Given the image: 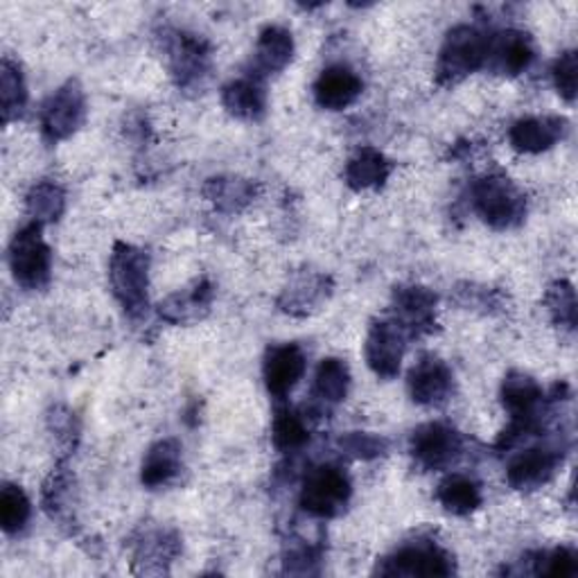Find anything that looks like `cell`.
<instances>
[{"label":"cell","mask_w":578,"mask_h":578,"mask_svg":"<svg viewBox=\"0 0 578 578\" xmlns=\"http://www.w3.org/2000/svg\"><path fill=\"white\" fill-rule=\"evenodd\" d=\"M343 175H345V184H349L353 190L380 188L391 175V163L382 152L373 147H364L349 161Z\"/></svg>","instance_id":"cell-20"},{"label":"cell","mask_w":578,"mask_h":578,"mask_svg":"<svg viewBox=\"0 0 578 578\" xmlns=\"http://www.w3.org/2000/svg\"><path fill=\"white\" fill-rule=\"evenodd\" d=\"M547 301H549L554 319L560 326L574 330V326H576V295H574V287L569 282H565V280L556 282L551 287Z\"/></svg>","instance_id":"cell-31"},{"label":"cell","mask_w":578,"mask_h":578,"mask_svg":"<svg viewBox=\"0 0 578 578\" xmlns=\"http://www.w3.org/2000/svg\"><path fill=\"white\" fill-rule=\"evenodd\" d=\"M473 206L493 228H513L527 215L525 195L504 177L479 179L473 188Z\"/></svg>","instance_id":"cell-4"},{"label":"cell","mask_w":578,"mask_h":578,"mask_svg":"<svg viewBox=\"0 0 578 578\" xmlns=\"http://www.w3.org/2000/svg\"><path fill=\"white\" fill-rule=\"evenodd\" d=\"M66 208V195L64 190L52 184L41 182L37 184L28 195V213L41 224V221H54L60 219Z\"/></svg>","instance_id":"cell-27"},{"label":"cell","mask_w":578,"mask_h":578,"mask_svg":"<svg viewBox=\"0 0 578 578\" xmlns=\"http://www.w3.org/2000/svg\"><path fill=\"white\" fill-rule=\"evenodd\" d=\"M206 195L219 208L236 210L240 204H247L251 199V186L242 179H210L206 186Z\"/></svg>","instance_id":"cell-30"},{"label":"cell","mask_w":578,"mask_h":578,"mask_svg":"<svg viewBox=\"0 0 578 578\" xmlns=\"http://www.w3.org/2000/svg\"><path fill=\"white\" fill-rule=\"evenodd\" d=\"M410 450L419 466L427 471H438L450 466L461 454L464 441H461V434L456 430L445 423H427L412 434Z\"/></svg>","instance_id":"cell-9"},{"label":"cell","mask_w":578,"mask_h":578,"mask_svg":"<svg viewBox=\"0 0 578 578\" xmlns=\"http://www.w3.org/2000/svg\"><path fill=\"white\" fill-rule=\"evenodd\" d=\"M491 54H495L497 66L504 73L519 75V73H525L531 66L534 56H536V50H534L531 39L527 34L508 32L497 43L491 45Z\"/></svg>","instance_id":"cell-23"},{"label":"cell","mask_w":578,"mask_h":578,"mask_svg":"<svg viewBox=\"0 0 578 578\" xmlns=\"http://www.w3.org/2000/svg\"><path fill=\"white\" fill-rule=\"evenodd\" d=\"M454 558L434 543H412L378 565L382 576H450Z\"/></svg>","instance_id":"cell-7"},{"label":"cell","mask_w":578,"mask_h":578,"mask_svg":"<svg viewBox=\"0 0 578 578\" xmlns=\"http://www.w3.org/2000/svg\"><path fill=\"white\" fill-rule=\"evenodd\" d=\"M169 60H172V71H175L179 82L186 86L206 71L208 50L199 39L177 34L175 43L169 48Z\"/></svg>","instance_id":"cell-22"},{"label":"cell","mask_w":578,"mask_h":578,"mask_svg":"<svg viewBox=\"0 0 578 578\" xmlns=\"http://www.w3.org/2000/svg\"><path fill=\"white\" fill-rule=\"evenodd\" d=\"M362 93L360 75L349 66H330L314 82V100L321 109L341 111L351 106Z\"/></svg>","instance_id":"cell-13"},{"label":"cell","mask_w":578,"mask_h":578,"mask_svg":"<svg viewBox=\"0 0 578 578\" xmlns=\"http://www.w3.org/2000/svg\"><path fill=\"white\" fill-rule=\"evenodd\" d=\"M149 256L132 245H115L111 256V287L130 317L143 314L147 308Z\"/></svg>","instance_id":"cell-1"},{"label":"cell","mask_w":578,"mask_h":578,"mask_svg":"<svg viewBox=\"0 0 578 578\" xmlns=\"http://www.w3.org/2000/svg\"><path fill=\"white\" fill-rule=\"evenodd\" d=\"M562 464L558 447H529L519 452L506 471V479L515 491H534L547 484Z\"/></svg>","instance_id":"cell-10"},{"label":"cell","mask_w":578,"mask_h":578,"mask_svg":"<svg viewBox=\"0 0 578 578\" xmlns=\"http://www.w3.org/2000/svg\"><path fill=\"white\" fill-rule=\"evenodd\" d=\"M353 486L349 475L337 466L314 468L301 488V508L312 517H334L349 506Z\"/></svg>","instance_id":"cell-5"},{"label":"cell","mask_w":578,"mask_h":578,"mask_svg":"<svg viewBox=\"0 0 578 578\" xmlns=\"http://www.w3.org/2000/svg\"><path fill=\"white\" fill-rule=\"evenodd\" d=\"M30 513L32 504L28 495L14 484H6L3 493H0V525H3L6 534H21L30 523Z\"/></svg>","instance_id":"cell-26"},{"label":"cell","mask_w":578,"mask_h":578,"mask_svg":"<svg viewBox=\"0 0 578 578\" xmlns=\"http://www.w3.org/2000/svg\"><path fill=\"white\" fill-rule=\"evenodd\" d=\"M436 499L452 515H471L482 506V488L471 477L450 475L441 482Z\"/></svg>","instance_id":"cell-21"},{"label":"cell","mask_w":578,"mask_h":578,"mask_svg":"<svg viewBox=\"0 0 578 578\" xmlns=\"http://www.w3.org/2000/svg\"><path fill=\"white\" fill-rule=\"evenodd\" d=\"M84 115H86L84 91L80 89L78 82L64 84L43 106V113H41L43 136L50 143L73 136L82 127Z\"/></svg>","instance_id":"cell-8"},{"label":"cell","mask_w":578,"mask_h":578,"mask_svg":"<svg viewBox=\"0 0 578 578\" xmlns=\"http://www.w3.org/2000/svg\"><path fill=\"white\" fill-rule=\"evenodd\" d=\"M543 400V389L538 382L525 373H508L502 384L504 410L510 414V427L504 432L499 445L510 447L517 438H523L538 430V404Z\"/></svg>","instance_id":"cell-3"},{"label":"cell","mask_w":578,"mask_h":578,"mask_svg":"<svg viewBox=\"0 0 578 578\" xmlns=\"http://www.w3.org/2000/svg\"><path fill=\"white\" fill-rule=\"evenodd\" d=\"M351 389V371L343 360L328 358L319 364L314 378V395L328 404L343 402Z\"/></svg>","instance_id":"cell-25"},{"label":"cell","mask_w":578,"mask_h":578,"mask_svg":"<svg viewBox=\"0 0 578 578\" xmlns=\"http://www.w3.org/2000/svg\"><path fill=\"white\" fill-rule=\"evenodd\" d=\"M551 75H554V84H556L560 97H565L567 102H574L576 89H578V60H576L574 50L562 52L558 56L551 69Z\"/></svg>","instance_id":"cell-32"},{"label":"cell","mask_w":578,"mask_h":578,"mask_svg":"<svg viewBox=\"0 0 578 578\" xmlns=\"http://www.w3.org/2000/svg\"><path fill=\"white\" fill-rule=\"evenodd\" d=\"M10 267L14 280L25 289H41L50 280L52 256L41 238V224L34 221L21 228L10 247Z\"/></svg>","instance_id":"cell-6"},{"label":"cell","mask_w":578,"mask_h":578,"mask_svg":"<svg viewBox=\"0 0 578 578\" xmlns=\"http://www.w3.org/2000/svg\"><path fill=\"white\" fill-rule=\"evenodd\" d=\"M295 54V37L289 30L280 25H269L260 32L258 45H256V69L262 75L280 73Z\"/></svg>","instance_id":"cell-18"},{"label":"cell","mask_w":578,"mask_h":578,"mask_svg":"<svg viewBox=\"0 0 578 578\" xmlns=\"http://www.w3.org/2000/svg\"><path fill=\"white\" fill-rule=\"evenodd\" d=\"M3 115H6V123H10L17 115H21L25 102H28V89H25V80L19 66H14L10 60H6L3 64Z\"/></svg>","instance_id":"cell-29"},{"label":"cell","mask_w":578,"mask_h":578,"mask_svg":"<svg viewBox=\"0 0 578 578\" xmlns=\"http://www.w3.org/2000/svg\"><path fill=\"white\" fill-rule=\"evenodd\" d=\"M493 41L471 25L454 28L441 50L438 75L445 82H456L479 71L491 56Z\"/></svg>","instance_id":"cell-2"},{"label":"cell","mask_w":578,"mask_h":578,"mask_svg":"<svg viewBox=\"0 0 578 578\" xmlns=\"http://www.w3.org/2000/svg\"><path fill=\"white\" fill-rule=\"evenodd\" d=\"M412 400L425 407H438L452 393V371L436 358L421 360L410 373Z\"/></svg>","instance_id":"cell-14"},{"label":"cell","mask_w":578,"mask_h":578,"mask_svg":"<svg viewBox=\"0 0 578 578\" xmlns=\"http://www.w3.org/2000/svg\"><path fill=\"white\" fill-rule=\"evenodd\" d=\"M434 308L436 295H432L425 287H398L393 295V310L400 319L402 330H432L434 326Z\"/></svg>","instance_id":"cell-15"},{"label":"cell","mask_w":578,"mask_h":578,"mask_svg":"<svg viewBox=\"0 0 578 578\" xmlns=\"http://www.w3.org/2000/svg\"><path fill=\"white\" fill-rule=\"evenodd\" d=\"M538 567L534 569L536 574H547V576H574L578 571V560L571 549L558 547L554 551H543L536 554Z\"/></svg>","instance_id":"cell-33"},{"label":"cell","mask_w":578,"mask_h":578,"mask_svg":"<svg viewBox=\"0 0 578 578\" xmlns=\"http://www.w3.org/2000/svg\"><path fill=\"white\" fill-rule=\"evenodd\" d=\"M182 471V445L175 438L158 441L143 458L141 482L147 488H161L175 479Z\"/></svg>","instance_id":"cell-17"},{"label":"cell","mask_w":578,"mask_h":578,"mask_svg":"<svg viewBox=\"0 0 578 578\" xmlns=\"http://www.w3.org/2000/svg\"><path fill=\"white\" fill-rule=\"evenodd\" d=\"M386 447H389V443L384 438L364 434V432H351L341 438V450L358 458H375V456L384 454Z\"/></svg>","instance_id":"cell-34"},{"label":"cell","mask_w":578,"mask_h":578,"mask_svg":"<svg viewBox=\"0 0 578 578\" xmlns=\"http://www.w3.org/2000/svg\"><path fill=\"white\" fill-rule=\"evenodd\" d=\"M221 102L226 111L242 121H258L267 109V93L258 80L245 78L224 86Z\"/></svg>","instance_id":"cell-19"},{"label":"cell","mask_w":578,"mask_h":578,"mask_svg":"<svg viewBox=\"0 0 578 578\" xmlns=\"http://www.w3.org/2000/svg\"><path fill=\"white\" fill-rule=\"evenodd\" d=\"M303 373H306V353L301 351V345L282 343V345H271L267 351L262 375H265L267 391L273 398H285L287 393H292V389L301 382Z\"/></svg>","instance_id":"cell-12"},{"label":"cell","mask_w":578,"mask_h":578,"mask_svg":"<svg viewBox=\"0 0 578 578\" xmlns=\"http://www.w3.org/2000/svg\"><path fill=\"white\" fill-rule=\"evenodd\" d=\"M367 362L378 378L391 380L398 375L404 355V330L398 321H378L367 337Z\"/></svg>","instance_id":"cell-11"},{"label":"cell","mask_w":578,"mask_h":578,"mask_svg":"<svg viewBox=\"0 0 578 578\" xmlns=\"http://www.w3.org/2000/svg\"><path fill=\"white\" fill-rule=\"evenodd\" d=\"M565 121L562 118H523L517 121L510 132L508 141L517 152L525 154H540L551 149L565 134Z\"/></svg>","instance_id":"cell-16"},{"label":"cell","mask_w":578,"mask_h":578,"mask_svg":"<svg viewBox=\"0 0 578 578\" xmlns=\"http://www.w3.org/2000/svg\"><path fill=\"white\" fill-rule=\"evenodd\" d=\"M213 299V287L202 280L193 292H179L169 297L165 303H161V317H165L172 323H186L202 317V312L208 310Z\"/></svg>","instance_id":"cell-24"},{"label":"cell","mask_w":578,"mask_h":578,"mask_svg":"<svg viewBox=\"0 0 578 578\" xmlns=\"http://www.w3.org/2000/svg\"><path fill=\"white\" fill-rule=\"evenodd\" d=\"M271 438L273 445L282 452H292L299 450L308 443L310 434H308V425L306 421L292 412V410H280L273 419V427H271Z\"/></svg>","instance_id":"cell-28"}]
</instances>
